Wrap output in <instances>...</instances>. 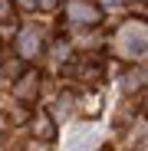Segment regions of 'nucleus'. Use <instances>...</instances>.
Here are the masks:
<instances>
[{
  "label": "nucleus",
  "instance_id": "1",
  "mask_svg": "<svg viewBox=\"0 0 148 151\" xmlns=\"http://www.w3.org/2000/svg\"><path fill=\"white\" fill-rule=\"evenodd\" d=\"M112 53L122 56V59H129V63H138L145 59V23L142 20H129V23H122L115 40H112Z\"/></svg>",
  "mask_w": 148,
  "mask_h": 151
},
{
  "label": "nucleus",
  "instance_id": "2",
  "mask_svg": "<svg viewBox=\"0 0 148 151\" xmlns=\"http://www.w3.org/2000/svg\"><path fill=\"white\" fill-rule=\"evenodd\" d=\"M66 20H69V27H99L102 23V7L92 4V0H69V4L63 7Z\"/></svg>",
  "mask_w": 148,
  "mask_h": 151
},
{
  "label": "nucleus",
  "instance_id": "3",
  "mask_svg": "<svg viewBox=\"0 0 148 151\" xmlns=\"http://www.w3.org/2000/svg\"><path fill=\"white\" fill-rule=\"evenodd\" d=\"M99 141H102V132L95 125H72V128L63 135V151H95Z\"/></svg>",
  "mask_w": 148,
  "mask_h": 151
},
{
  "label": "nucleus",
  "instance_id": "4",
  "mask_svg": "<svg viewBox=\"0 0 148 151\" xmlns=\"http://www.w3.org/2000/svg\"><path fill=\"white\" fill-rule=\"evenodd\" d=\"M40 89H43V79H40V72H33V69L20 72L17 79L10 82V95H13V102H20V105H33Z\"/></svg>",
  "mask_w": 148,
  "mask_h": 151
},
{
  "label": "nucleus",
  "instance_id": "5",
  "mask_svg": "<svg viewBox=\"0 0 148 151\" xmlns=\"http://www.w3.org/2000/svg\"><path fill=\"white\" fill-rule=\"evenodd\" d=\"M17 56L23 63H33L43 56V36L36 33V27H23L17 33Z\"/></svg>",
  "mask_w": 148,
  "mask_h": 151
},
{
  "label": "nucleus",
  "instance_id": "6",
  "mask_svg": "<svg viewBox=\"0 0 148 151\" xmlns=\"http://www.w3.org/2000/svg\"><path fill=\"white\" fill-rule=\"evenodd\" d=\"M56 128H59V125L53 122V115H49L46 109L33 112V118H30V132H33V141H43V145H49V141L56 138Z\"/></svg>",
  "mask_w": 148,
  "mask_h": 151
},
{
  "label": "nucleus",
  "instance_id": "7",
  "mask_svg": "<svg viewBox=\"0 0 148 151\" xmlns=\"http://www.w3.org/2000/svg\"><path fill=\"white\" fill-rule=\"evenodd\" d=\"M118 86H122V92H125V95H138V92H145V66H132V69H125V76H118Z\"/></svg>",
  "mask_w": 148,
  "mask_h": 151
},
{
  "label": "nucleus",
  "instance_id": "8",
  "mask_svg": "<svg viewBox=\"0 0 148 151\" xmlns=\"http://www.w3.org/2000/svg\"><path fill=\"white\" fill-rule=\"evenodd\" d=\"M20 72H27V63H23L20 56H13V59H0V76H4L7 82H13Z\"/></svg>",
  "mask_w": 148,
  "mask_h": 151
},
{
  "label": "nucleus",
  "instance_id": "9",
  "mask_svg": "<svg viewBox=\"0 0 148 151\" xmlns=\"http://www.w3.org/2000/svg\"><path fill=\"white\" fill-rule=\"evenodd\" d=\"M76 105H79V109H82L86 115H92V118H95L99 112H102V95H99V92H92V95H82Z\"/></svg>",
  "mask_w": 148,
  "mask_h": 151
},
{
  "label": "nucleus",
  "instance_id": "10",
  "mask_svg": "<svg viewBox=\"0 0 148 151\" xmlns=\"http://www.w3.org/2000/svg\"><path fill=\"white\" fill-rule=\"evenodd\" d=\"M56 4H59V0H36L40 10H56Z\"/></svg>",
  "mask_w": 148,
  "mask_h": 151
},
{
  "label": "nucleus",
  "instance_id": "11",
  "mask_svg": "<svg viewBox=\"0 0 148 151\" xmlns=\"http://www.w3.org/2000/svg\"><path fill=\"white\" fill-rule=\"evenodd\" d=\"M27 151H49V148H46V145H43V141H33V145H30V148H27Z\"/></svg>",
  "mask_w": 148,
  "mask_h": 151
},
{
  "label": "nucleus",
  "instance_id": "12",
  "mask_svg": "<svg viewBox=\"0 0 148 151\" xmlns=\"http://www.w3.org/2000/svg\"><path fill=\"white\" fill-rule=\"evenodd\" d=\"M17 4H20V7H27V10H33V7H36V0H17Z\"/></svg>",
  "mask_w": 148,
  "mask_h": 151
},
{
  "label": "nucleus",
  "instance_id": "13",
  "mask_svg": "<svg viewBox=\"0 0 148 151\" xmlns=\"http://www.w3.org/2000/svg\"><path fill=\"white\" fill-rule=\"evenodd\" d=\"M95 151H105V148H95Z\"/></svg>",
  "mask_w": 148,
  "mask_h": 151
}]
</instances>
